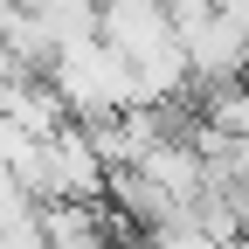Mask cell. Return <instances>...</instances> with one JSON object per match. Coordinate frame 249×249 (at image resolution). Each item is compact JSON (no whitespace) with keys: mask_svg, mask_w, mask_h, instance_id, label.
I'll list each match as a JSON object with an SVG mask.
<instances>
[{"mask_svg":"<svg viewBox=\"0 0 249 249\" xmlns=\"http://www.w3.org/2000/svg\"><path fill=\"white\" fill-rule=\"evenodd\" d=\"M42 76L55 83V97H62V111H70V118H111V111H124V104H139V90H132V62H124L104 35L62 42V49L49 55Z\"/></svg>","mask_w":249,"mask_h":249,"instance_id":"1","label":"cell"},{"mask_svg":"<svg viewBox=\"0 0 249 249\" xmlns=\"http://www.w3.org/2000/svg\"><path fill=\"white\" fill-rule=\"evenodd\" d=\"M104 160L90 145V124L70 118L35 145V166H28V194L35 201H104Z\"/></svg>","mask_w":249,"mask_h":249,"instance_id":"2","label":"cell"},{"mask_svg":"<svg viewBox=\"0 0 249 249\" xmlns=\"http://www.w3.org/2000/svg\"><path fill=\"white\" fill-rule=\"evenodd\" d=\"M180 49H187V76H194L201 90H229V83L249 70V28L222 14V0L180 35Z\"/></svg>","mask_w":249,"mask_h":249,"instance_id":"3","label":"cell"},{"mask_svg":"<svg viewBox=\"0 0 249 249\" xmlns=\"http://www.w3.org/2000/svg\"><path fill=\"white\" fill-rule=\"evenodd\" d=\"M97 35L124 55V62H145L173 49V21H166V0H97Z\"/></svg>","mask_w":249,"mask_h":249,"instance_id":"4","label":"cell"},{"mask_svg":"<svg viewBox=\"0 0 249 249\" xmlns=\"http://www.w3.org/2000/svg\"><path fill=\"white\" fill-rule=\"evenodd\" d=\"M35 229L49 249H124V235H132L118 214H104V201H42Z\"/></svg>","mask_w":249,"mask_h":249,"instance_id":"5","label":"cell"},{"mask_svg":"<svg viewBox=\"0 0 249 249\" xmlns=\"http://www.w3.org/2000/svg\"><path fill=\"white\" fill-rule=\"evenodd\" d=\"M139 173H145L152 187H160V194H166L173 208H194V201L208 194V187H214V166L201 160V145L187 139V124H180V132H166L160 145L145 152V160H139Z\"/></svg>","mask_w":249,"mask_h":249,"instance_id":"6","label":"cell"},{"mask_svg":"<svg viewBox=\"0 0 249 249\" xmlns=\"http://www.w3.org/2000/svg\"><path fill=\"white\" fill-rule=\"evenodd\" d=\"M0 118H14L21 132H35V139H49L55 124H70V111H62L55 83L42 70H7L0 76Z\"/></svg>","mask_w":249,"mask_h":249,"instance_id":"7","label":"cell"},{"mask_svg":"<svg viewBox=\"0 0 249 249\" xmlns=\"http://www.w3.org/2000/svg\"><path fill=\"white\" fill-rule=\"evenodd\" d=\"M28 14H35L49 28V42H83V35H97V0H21Z\"/></svg>","mask_w":249,"mask_h":249,"instance_id":"8","label":"cell"},{"mask_svg":"<svg viewBox=\"0 0 249 249\" xmlns=\"http://www.w3.org/2000/svg\"><path fill=\"white\" fill-rule=\"evenodd\" d=\"M208 124H222L229 139H249V70L229 83V90H208V111H201Z\"/></svg>","mask_w":249,"mask_h":249,"instance_id":"9","label":"cell"},{"mask_svg":"<svg viewBox=\"0 0 249 249\" xmlns=\"http://www.w3.org/2000/svg\"><path fill=\"white\" fill-rule=\"evenodd\" d=\"M208 249H249V235H222V242H208Z\"/></svg>","mask_w":249,"mask_h":249,"instance_id":"10","label":"cell"},{"mask_svg":"<svg viewBox=\"0 0 249 249\" xmlns=\"http://www.w3.org/2000/svg\"><path fill=\"white\" fill-rule=\"evenodd\" d=\"M7 70H14V55H7V42H0V76H7Z\"/></svg>","mask_w":249,"mask_h":249,"instance_id":"11","label":"cell"}]
</instances>
